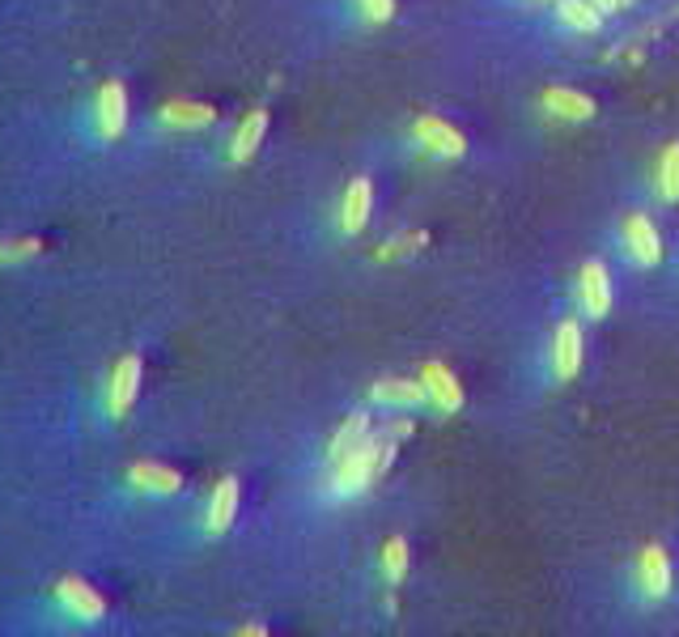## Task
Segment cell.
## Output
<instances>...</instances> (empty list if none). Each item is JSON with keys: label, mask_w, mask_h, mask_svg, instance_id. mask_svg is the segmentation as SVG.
Returning a JSON list of instances; mask_svg holds the SVG:
<instances>
[{"label": "cell", "mask_w": 679, "mask_h": 637, "mask_svg": "<svg viewBox=\"0 0 679 637\" xmlns=\"http://www.w3.org/2000/svg\"><path fill=\"white\" fill-rule=\"evenodd\" d=\"M395 463V438H365L361 447H353L344 460H336L331 467V494L336 497H358L365 494L387 467Z\"/></svg>", "instance_id": "cell-1"}, {"label": "cell", "mask_w": 679, "mask_h": 637, "mask_svg": "<svg viewBox=\"0 0 679 637\" xmlns=\"http://www.w3.org/2000/svg\"><path fill=\"white\" fill-rule=\"evenodd\" d=\"M412 137L421 149H430L433 158H464L467 153V141L459 128H450L442 115H421L417 124H412Z\"/></svg>", "instance_id": "cell-2"}, {"label": "cell", "mask_w": 679, "mask_h": 637, "mask_svg": "<svg viewBox=\"0 0 679 637\" xmlns=\"http://www.w3.org/2000/svg\"><path fill=\"white\" fill-rule=\"evenodd\" d=\"M56 600L65 603V612L77 616L81 625H94V621L107 616V600H103L85 578H60V582H56Z\"/></svg>", "instance_id": "cell-3"}, {"label": "cell", "mask_w": 679, "mask_h": 637, "mask_svg": "<svg viewBox=\"0 0 679 637\" xmlns=\"http://www.w3.org/2000/svg\"><path fill=\"white\" fill-rule=\"evenodd\" d=\"M620 234H624L629 255H633L642 268H654V264L663 259V234H658V225H654L645 212H629L624 225H620Z\"/></svg>", "instance_id": "cell-4"}, {"label": "cell", "mask_w": 679, "mask_h": 637, "mask_svg": "<svg viewBox=\"0 0 679 637\" xmlns=\"http://www.w3.org/2000/svg\"><path fill=\"white\" fill-rule=\"evenodd\" d=\"M137 391H141V357L128 354L115 361V370H110V383H107V413L119 421L128 408H132V399H137Z\"/></svg>", "instance_id": "cell-5"}, {"label": "cell", "mask_w": 679, "mask_h": 637, "mask_svg": "<svg viewBox=\"0 0 679 637\" xmlns=\"http://www.w3.org/2000/svg\"><path fill=\"white\" fill-rule=\"evenodd\" d=\"M582 354H586V345H582L577 319H561L557 332H552V374H557L561 383H570L573 374L582 370Z\"/></svg>", "instance_id": "cell-6"}, {"label": "cell", "mask_w": 679, "mask_h": 637, "mask_svg": "<svg viewBox=\"0 0 679 637\" xmlns=\"http://www.w3.org/2000/svg\"><path fill=\"white\" fill-rule=\"evenodd\" d=\"M577 302H582V311L590 319H604L611 311V277L599 259L582 264V273H577Z\"/></svg>", "instance_id": "cell-7"}, {"label": "cell", "mask_w": 679, "mask_h": 637, "mask_svg": "<svg viewBox=\"0 0 679 637\" xmlns=\"http://www.w3.org/2000/svg\"><path fill=\"white\" fill-rule=\"evenodd\" d=\"M637 587L649 600H667L671 595V561L658 544H645L642 557H637Z\"/></svg>", "instance_id": "cell-8"}, {"label": "cell", "mask_w": 679, "mask_h": 637, "mask_svg": "<svg viewBox=\"0 0 679 637\" xmlns=\"http://www.w3.org/2000/svg\"><path fill=\"white\" fill-rule=\"evenodd\" d=\"M421 383H425V391H430L433 408H442V413H459V408H464V387H459V379H455L442 361H425Z\"/></svg>", "instance_id": "cell-9"}, {"label": "cell", "mask_w": 679, "mask_h": 637, "mask_svg": "<svg viewBox=\"0 0 679 637\" xmlns=\"http://www.w3.org/2000/svg\"><path fill=\"white\" fill-rule=\"evenodd\" d=\"M94 115H98V132H103L107 141H115V137L124 132V124H128V94H124L119 81H107V85L98 90Z\"/></svg>", "instance_id": "cell-10"}, {"label": "cell", "mask_w": 679, "mask_h": 637, "mask_svg": "<svg viewBox=\"0 0 679 637\" xmlns=\"http://www.w3.org/2000/svg\"><path fill=\"white\" fill-rule=\"evenodd\" d=\"M543 111L548 115H557V119H570V124H586V119H595V99H586L582 90H565V85H552V90H543Z\"/></svg>", "instance_id": "cell-11"}, {"label": "cell", "mask_w": 679, "mask_h": 637, "mask_svg": "<svg viewBox=\"0 0 679 637\" xmlns=\"http://www.w3.org/2000/svg\"><path fill=\"white\" fill-rule=\"evenodd\" d=\"M370 209H374V183L370 178H353L344 200H340V230L344 234H361L365 221H370Z\"/></svg>", "instance_id": "cell-12"}, {"label": "cell", "mask_w": 679, "mask_h": 637, "mask_svg": "<svg viewBox=\"0 0 679 637\" xmlns=\"http://www.w3.org/2000/svg\"><path fill=\"white\" fill-rule=\"evenodd\" d=\"M128 480H132L141 494H153V497H171V494H179L183 489L179 472H175V467H166V463H153V460L132 463V467H128Z\"/></svg>", "instance_id": "cell-13"}, {"label": "cell", "mask_w": 679, "mask_h": 637, "mask_svg": "<svg viewBox=\"0 0 679 637\" xmlns=\"http://www.w3.org/2000/svg\"><path fill=\"white\" fill-rule=\"evenodd\" d=\"M370 399L374 404H387V408H421L430 399V391L421 379H383L370 387Z\"/></svg>", "instance_id": "cell-14"}, {"label": "cell", "mask_w": 679, "mask_h": 637, "mask_svg": "<svg viewBox=\"0 0 679 637\" xmlns=\"http://www.w3.org/2000/svg\"><path fill=\"white\" fill-rule=\"evenodd\" d=\"M234 514H238V480H234V476H225V480H216L213 497H209V514H204V528H209V535L230 531Z\"/></svg>", "instance_id": "cell-15"}, {"label": "cell", "mask_w": 679, "mask_h": 637, "mask_svg": "<svg viewBox=\"0 0 679 637\" xmlns=\"http://www.w3.org/2000/svg\"><path fill=\"white\" fill-rule=\"evenodd\" d=\"M216 119V111L209 103H187V99H175V103L162 106V124L166 128H183V132H200Z\"/></svg>", "instance_id": "cell-16"}, {"label": "cell", "mask_w": 679, "mask_h": 637, "mask_svg": "<svg viewBox=\"0 0 679 637\" xmlns=\"http://www.w3.org/2000/svg\"><path fill=\"white\" fill-rule=\"evenodd\" d=\"M557 18L577 35H599L604 26V9L595 0H557Z\"/></svg>", "instance_id": "cell-17"}, {"label": "cell", "mask_w": 679, "mask_h": 637, "mask_svg": "<svg viewBox=\"0 0 679 637\" xmlns=\"http://www.w3.org/2000/svg\"><path fill=\"white\" fill-rule=\"evenodd\" d=\"M268 132V111H250L247 119L234 128V141H230V162H247L255 158V149Z\"/></svg>", "instance_id": "cell-18"}, {"label": "cell", "mask_w": 679, "mask_h": 637, "mask_svg": "<svg viewBox=\"0 0 679 637\" xmlns=\"http://www.w3.org/2000/svg\"><path fill=\"white\" fill-rule=\"evenodd\" d=\"M370 438V417L365 413H353V417H344V425L331 433V442H327V463L344 460L353 447H361Z\"/></svg>", "instance_id": "cell-19"}, {"label": "cell", "mask_w": 679, "mask_h": 637, "mask_svg": "<svg viewBox=\"0 0 679 637\" xmlns=\"http://www.w3.org/2000/svg\"><path fill=\"white\" fill-rule=\"evenodd\" d=\"M378 566H383V578H387L391 587L403 582V574H408V540H403V535H391V540L383 544Z\"/></svg>", "instance_id": "cell-20"}, {"label": "cell", "mask_w": 679, "mask_h": 637, "mask_svg": "<svg viewBox=\"0 0 679 637\" xmlns=\"http://www.w3.org/2000/svg\"><path fill=\"white\" fill-rule=\"evenodd\" d=\"M658 196L663 200H679V141H671L658 158Z\"/></svg>", "instance_id": "cell-21"}, {"label": "cell", "mask_w": 679, "mask_h": 637, "mask_svg": "<svg viewBox=\"0 0 679 637\" xmlns=\"http://www.w3.org/2000/svg\"><path fill=\"white\" fill-rule=\"evenodd\" d=\"M430 243V234L425 230H408V234H399L391 243H383L378 247V259H399V255H412V251H421Z\"/></svg>", "instance_id": "cell-22"}, {"label": "cell", "mask_w": 679, "mask_h": 637, "mask_svg": "<svg viewBox=\"0 0 679 637\" xmlns=\"http://www.w3.org/2000/svg\"><path fill=\"white\" fill-rule=\"evenodd\" d=\"M31 255H38V239H4L0 243V264H22Z\"/></svg>", "instance_id": "cell-23"}, {"label": "cell", "mask_w": 679, "mask_h": 637, "mask_svg": "<svg viewBox=\"0 0 679 637\" xmlns=\"http://www.w3.org/2000/svg\"><path fill=\"white\" fill-rule=\"evenodd\" d=\"M358 4H361V18L374 22V26H383V22L395 18V0H358Z\"/></svg>", "instance_id": "cell-24"}, {"label": "cell", "mask_w": 679, "mask_h": 637, "mask_svg": "<svg viewBox=\"0 0 679 637\" xmlns=\"http://www.w3.org/2000/svg\"><path fill=\"white\" fill-rule=\"evenodd\" d=\"M408 433H412V421H395V425H391V433H387V438H395V442H403Z\"/></svg>", "instance_id": "cell-25"}, {"label": "cell", "mask_w": 679, "mask_h": 637, "mask_svg": "<svg viewBox=\"0 0 679 637\" xmlns=\"http://www.w3.org/2000/svg\"><path fill=\"white\" fill-rule=\"evenodd\" d=\"M238 634H243V637H264V634H268V625H243V629H238Z\"/></svg>", "instance_id": "cell-26"}, {"label": "cell", "mask_w": 679, "mask_h": 637, "mask_svg": "<svg viewBox=\"0 0 679 637\" xmlns=\"http://www.w3.org/2000/svg\"><path fill=\"white\" fill-rule=\"evenodd\" d=\"M595 4H599V9H604V13H616V9H620V4H624V0H595Z\"/></svg>", "instance_id": "cell-27"}, {"label": "cell", "mask_w": 679, "mask_h": 637, "mask_svg": "<svg viewBox=\"0 0 679 637\" xmlns=\"http://www.w3.org/2000/svg\"><path fill=\"white\" fill-rule=\"evenodd\" d=\"M629 4H633V0H629Z\"/></svg>", "instance_id": "cell-28"}]
</instances>
